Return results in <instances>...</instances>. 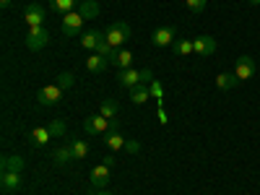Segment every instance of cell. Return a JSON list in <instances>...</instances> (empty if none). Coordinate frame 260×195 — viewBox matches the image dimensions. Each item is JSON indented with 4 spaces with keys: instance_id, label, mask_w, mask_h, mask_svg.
<instances>
[{
    "instance_id": "9",
    "label": "cell",
    "mask_w": 260,
    "mask_h": 195,
    "mask_svg": "<svg viewBox=\"0 0 260 195\" xmlns=\"http://www.w3.org/2000/svg\"><path fill=\"white\" fill-rule=\"evenodd\" d=\"M234 76L240 78V81L252 78V76H255V60H252L250 55H242L240 60H237V65H234Z\"/></svg>"
},
{
    "instance_id": "20",
    "label": "cell",
    "mask_w": 260,
    "mask_h": 195,
    "mask_svg": "<svg viewBox=\"0 0 260 195\" xmlns=\"http://www.w3.org/2000/svg\"><path fill=\"white\" fill-rule=\"evenodd\" d=\"M148 96H151L148 83H138V86H133V89H130V102H133V104H143Z\"/></svg>"
},
{
    "instance_id": "19",
    "label": "cell",
    "mask_w": 260,
    "mask_h": 195,
    "mask_svg": "<svg viewBox=\"0 0 260 195\" xmlns=\"http://www.w3.org/2000/svg\"><path fill=\"white\" fill-rule=\"evenodd\" d=\"M78 13H81L86 21L96 18V16H99V3H96V0H81V3H78Z\"/></svg>"
},
{
    "instance_id": "5",
    "label": "cell",
    "mask_w": 260,
    "mask_h": 195,
    "mask_svg": "<svg viewBox=\"0 0 260 195\" xmlns=\"http://www.w3.org/2000/svg\"><path fill=\"white\" fill-rule=\"evenodd\" d=\"M50 42V31L45 29V26H34V29H29V34H26V47L31 50V52H37V50H42Z\"/></svg>"
},
{
    "instance_id": "30",
    "label": "cell",
    "mask_w": 260,
    "mask_h": 195,
    "mask_svg": "<svg viewBox=\"0 0 260 195\" xmlns=\"http://www.w3.org/2000/svg\"><path fill=\"white\" fill-rule=\"evenodd\" d=\"M57 86H60L62 91H65V89H71V86H73V73H68V71L60 73V76H57Z\"/></svg>"
},
{
    "instance_id": "32",
    "label": "cell",
    "mask_w": 260,
    "mask_h": 195,
    "mask_svg": "<svg viewBox=\"0 0 260 195\" xmlns=\"http://www.w3.org/2000/svg\"><path fill=\"white\" fill-rule=\"evenodd\" d=\"M125 151H127V154H138L141 143H138V141H125Z\"/></svg>"
},
{
    "instance_id": "11",
    "label": "cell",
    "mask_w": 260,
    "mask_h": 195,
    "mask_svg": "<svg viewBox=\"0 0 260 195\" xmlns=\"http://www.w3.org/2000/svg\"><path fill=\"white\" fill-rule=\"evenodd\" d=\"M192 47H195V55L208 57V55L216 52V39L213 37H195L192 39Z\"/></svg>"
},
{
    "instance_id": "13",
    "label": "cell",
    "mask_w": 260,
    "mask_h": 195,
    "mask_svg": "<svg viewBox=\"0 0 260 195\" xmlns=\"http://www.w3.org/2000/svg\"><path fill=\"white\" fill-rule=\"evenodd\" d=\"M76 156H73V148L71 146H57L55 151H52V161L57 164V167H65V164H71Z\"/></svg>"
},
{
    "instance_id": "27",
    "label": "cell",
    "mask_w": 260,
    "mask_h": 195,
    "mask_svg": "<svg viewBox=\"0 0 260 195\" xmlns=\"http://www.w3.org/2000/svg\"><path fill=\"white\" fill-rule=\"evenodd\" d=\"M71 148H73V156L76 159H83L86 154H89V143H86V141H73Z\"/></svg>"
},
{
    "instance_id": "10",
    "label": "cell",
    "mask_w": 260,
    "mask_h": 195,
    "mask_svg": "<svg viewBox=\"0 0 260 195\" xmlns=\"http://www.w3.org/2000/svg\"><path fill=\"white\" fill-rule=\"evenodd\" d=\"M117 83L122 86V89H133V86L143 83V71L125 68V71H120V76H117Z\"/></svg>"
},
{
    "instance_id": "35",
    "label": "cell",
    "mask_w": 260,
    "mask_h": 195,
    "mask_svg": "<svg viewBox=\"0 0 260 195\" xmlns=\"http://www.w3.org/2000/svg\"><path fill=\"white\" fill-rule=\"evenodd\" d=\"M94 195H112V192H107V190H96Z\"/></svg>"
},
{
    "instance_id": "4",
    "label": "cell",
    "mask_w": 260,
    "mask_h": 195,
    "mask_svg": "<svg viewBox=\"0 0 260 195\" xmlns=\"http://www.w3.org/2000/svg\"><path fill=\"white\" fill-rule=\"evenodd\" d=\"M175 39H177V29L172 24H167V26H161L151 34V45L154 47H169V45H175Z\"/></svg>"
},
{
    "instance_id": "34",
    "label": "cell",
    "mask_w": 260,
    "mask_h": 195,
    "mask_svg": "<svg viewBox=\"0 0 260 195\" xmlns=\"http://www.w3.org/2000/svg\"><path fill=\"white\" fill-rule=\"evenodd\" d=\"M11 3H13V0H0V6H3V8H8Z\"/></svg>"
},
{
    "instance_id": "7",
    "label": "cell",
    "mask_w": 260,
    "mask_h": 195,
    "mask_svg": "<svg viewBox=\"0 0 260 195\" xmlns=\"http://www.w3.org/2000/svg\"><path fill=\"white\" fill-rule=\"evenodd\" d=\"M62 99V89L57 83H50V86H45L39 94H37V102L42 104V107H52V104H57Z\"/></svg>"
},
{
    "instance_id": "1",
    "label": "cell",
    "mask_w": 260,
    "mask_h": 195,
    "mask_svg": "<svg viewBox=\"0 0 260 195\" xmlns=\"http://www.w3.org/2000/svg\"><path fill=\"white\" fill-rule=\"evenodd\" d=\"M104 37H107V42L115 47V50H120L125 42L130 39V26L125 24V21H115V24H110L107 26V31H104Z\"/></svg>"
},
{
    "instance_id": "17",
    "label": "cell",
    "mask_w": 260,
    "mask_h": 195,
    "mask_svg": "<svg viewBox=\"0 0 260 195\" xmlns=\"http://www.w3.org/2000/svg\"><path fill=\"white\" fill-rule=\"evenodd\" d=\"M102 34H104V31H96V29L83 31V34H81V47H83V50H96L99 39H102Z\"/></svg>"
},
{
    "instance_id": "24",
    "label": "cell",
    "mask_w": 260,
    "mask_h": 195,
    "mask_svg": "<svg viewBox=\"0 0 260 195\" xmlns=\"http://www.w3.org/2000/svg\"><path fill=\"white\" fill-rule=\"evenodd\" d=\"M104 143H107V148H110V151L125 148V138L120 133H104Z\"/></svg>"
},
{
    "instance_id": "36",
    "label": "cell",
    "mask_w": 260,
    "mask_h": 195,
    "mask_svg": "<svg viewBox=\"0 0 260 195\" xmlns=\"http://www.w3.org/2000/svg\"><path fill=\"white\" fill-rule=\"evenodd\" d=\"M247 3H250V6H257V3H260V0H247Z\"/></svg>"
},
{
    "instance_id": "15",
    "label": "cell",
    "mask_w": 260,
    "mask_h": 195,
    "mask_svg": "<svg viewBox=\"0 0 260 195\" xmlns=\"http://www.w3.org/2000/svg\"><path fill=\"white\" fill-rule=\"evenodd\" d=\"M29 141H31V146L42 148V146H47L52 141V133H50L47 127H34L31 133H29Z\"/></svg>"
},
{
    "instance_id": "33",
    "label": "cell",
    "mask_w": 260,
    "mask_h": 195,
    "mask_svg": "<svg viewBox=\"0 0 260 195\" xmlns=\"http://www.w3.org/2000/svg\"><path fill=\"white\" fill-rule=\"evenodd\" d=\"M102 164H107V167H115V164H117V159H115V151H112V154H107V156L102 159Z\"/></svg>"
},
{
    "instance_id": "25",
    "label": "cell",
    "mask_w": 260,
    "mask_h": 195,
    "mask_svg": "<svg viewBox=\"0 0 260 195\" xmlns=\"http://www.w3.org/2000/svg\"><path fill=\"white\" fill-rule=\"evenodd\" d=\"M50 8L65 16V13H71L76 8V0H50Z\"/></svg>"
},
{
    "instance_id": "18",
    "label": "cell",
    "mask_w": 260,
    "mask_h": 195,
    "mask_svg": "<svg viewBox=\"0 0 260 195\" xmlns=\"http://www.w3.org/2000/svg\"><path fill=\"white\" fill-rule=\"evenodd\" d=\"M107 65H110V60H107L104 55H91V57H86V68H89V73H102Z\"/></svg>"
},
{
    "instance_id": "3",
    "label": "cell",
    "mask_w": 260,
    "mask_h": 195,
    "mask_svg": "<svg viewBox=\"0 0 260 195\" xmlns=\"http://www.w3.org/2000/svg\"><path fill=\"white\" fill-rule=\"evenodd\" d=\"M110 127H112V122L107 120L104 115H89L83 120V133L86 136H104Z\"/></svg>"
},
{
    "instance_id": "28",
    "label": "cell",
    "mask_w": 260,
    "mask_h": 195,
    "mask_svg": "<svg viewBox=\"0 0 260 195\" xmlns=\"http://www.w3.org/2000/svg\"><path fill=\"white\" fill-rule=\"evenodd\" d=\"M47 130L52 133V138H60V136H65V122H62V120H52V122L47 125Z\"/></svg>"
},
{
    "instance_id": "12",
    "label": "cell",
    "mask_w": 260,
    "mask_h": 195,
    "mask_svg": "<svg viewBox=\"0 0 260 195\" xmlns=\"http://www.w3.org/2000/svg\"><path fill=\"white\" fill-rule=\"evenodd\" d=\"M107 60H110V65H117V68L120 71H125V68H130V62H133V52H130V50H115L110 57H107Z\"/></svg>"
},
{
    "instance_id": "22",
    "label": "cell",
    "mask_w": 260,
    "mask_h": 195,
    "mask_svg": "<svg viewBox=\"0 0 260 195\" xmlns=\"http://www.w3.org/2000/svg\"><path fill=\"white\" fill-rule=\"evenodd\" d=\"M237 83H240V78H237L234 73H219V76H216V86H219L221 91H229V89H234Z\"/></svg>"
},
{
    "instance_id": "6",
    "label": "cell",
    "mask_w": 260,
    "mask_h": 195,
    "mask_svg": "<svg viewBox=\"0 0 260 195\" xmlns=\"http://www.w3.org/2000/svg\"><path fill=\"white\" fill-rule=\"evenodd\" d=\"M45 8H42L39 3H29L26 8H24V21L29 24V29H34V26H45Z\"/></svg>"
},
{
    "instance_id": "21",
    "label": "cell",
    "mask_w": 260,
    "mask_h": 195,
    "mask_svg": "<svg viewBox=\"0 0 260 195\" xmlns=\"http://www.w3.org/2000/svg\"><path fill=\"white\" fill-rule=\"evenodd\" d=\"M0 167H3V172H24L26 161L21 156H3V161H0Z\"/></svg>"
},
{
    "instance_id": "16",
    "label": "cell",
    "mask_w": 260,
    "mask_h": 195,
    "mask_svg": "<svg viewBox=\"0 0 260 195\" xmlns=\"http://www.w3.org/2000/svg\"><path fill=\"white\" fill-rule=\"evenodd\" d=\"M177 57H187V55H195V47H192V39H185V37H177L175 45H172Z\"/></svg>"
},
{
    "instance_id": "29",
    "label": "cell",
    "mask_w": 260,
    "mask_h": 195,
    "mask_svg": "<svg viewBox=\"0 0 260 195\" xmlns=\"http://www.w3.org/2000/svg\"><path fill=\"white\" fill-rule=\"evenodd\" d=\"M96 52H99V55H104V57H110V55L115 52V47L110 45V42H107V37H104V34H102L99 45H96Z\"/></svg>"
},
{
    "instance_id": "8",
    "label": "cell",
    "mask_w": 260,
    "mask_h": 195,
    "mask_svg": "<svg viewBox=\"0 0 260 195\" xmlns=\"http://www.w3.org/2000/svg\"><path fill=\"white\" fill-rule=\"evenodd\" d=\"M89 180H91V190H94V192H96V190H104L107 182H110V167H107V164H96V167L91 169Z\"/></svg>"
},
{
    "instance_id": "31",
    "label": "cell",
    "mask_w": 260,
    "mask_h": 195,
    "mask_svg": "<svg viewBox=\"0 0 260 195\" xmlns=\"http://www.w3.org/2000/svg\"><path fill=\"white\" fill-rule=\"evenodd\" d=\"M185 3H187V8H190L192 13H203L206 6H208V0H185Z\"/></svg>"
},
{
    "instance_id": "2",
    "label": "cell",
    "mask_w": 260,
    "mask_h": 195,
    "mask_svg": "<svg viewBox=\"0 0 260 195\" xmlns=\"http://www.w3.org/2000/svg\"><path fill=\"white\" fill-rule=\"evenodd\" d=\"M83 16L78 13V11H71V13H65L62 16V24H60V31L65 34V37H78V34H83L81 29H83Z\"/></svg>"
},
{
    "instance_id": "23",
    "label": "cell",
    "mask_w": 260,
    "mask_h": 195,
    "mask_svg": "<svg viewBox=\"0 0 260 195\" xmlns=\"http://www.w3.org/2000/svg\"><path fill=\"white\" fill-rule=\"evenodd\" d=\"M117 102L115 99H104L102 102V107H99V115H104L107 120H117Z\"/></svg>"
},
{
    "instance_id": "26",
    "label": "cell",
    "mask_w": 260,
    "mask_h": 195,
    "mask_svg": "<svg viewBox=\"0 0 260 195\" xmlns=\"http://www.w3.org/2000/svg\"><path fill=\"white\" fill-rule=\"evenodd\" d=\"M148 89H151V96L159 102V107H164V89H161V83H159V81H151Z\"/></svg>"
},
{
    "instance_id": "14",
    "label": "cell",
    "mask_w": 260,
    "mask_h": 195,
    "mask_svg": "<svg viewBox=\"0 0 260 195\" xmlns=\"http://www.w3.org/2000/svg\"><path fill=\"white\" fill-rule=\"evenodd\" d=\"M0 185H3L6 192L21 190V172H3V177H0Z\"/></svg>"
}]
</instances>
